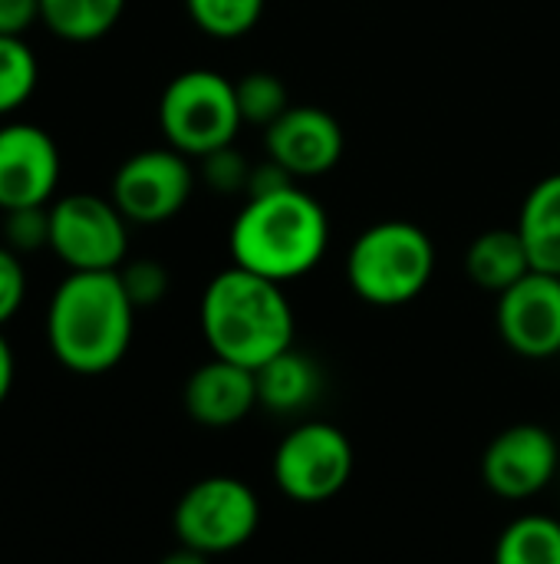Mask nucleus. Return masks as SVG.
Listing matches in <instances>:
<instances>
[{
	"label": "nucleus",
	"instance_id": "obj_14",
	"mask_svg": "<svg viewBox=\"0 0 560 564\" xmlns=\"http://www.w3.org/2000/svg\"><path fill=\"white\" fill-rule=\"evenodd\" d=\"M254 406H261L257 373L241 364L211 357L185 383V413L198 426L228 430V426L248 420Z\"/></svg>",
	"mask_w": 560,
	"mask_h": 564
},
{
	"label": "nucleus",
	"instance_id": "obj_7",
	"mask_svg": "<svg viewBox=\"0 0 560 564\" xmlns=\"http://www.w3.org/2000/svg\"><path fill=\"white\" fill-rule=\"evenodd\" d=\"M356 453L350 436L323 420L294 426L274 449V486L284 499L320 506L337 499L353 479Z\"/></svg>",
	"mask_w": 560,
	"mask_h": 564
},
{
	"label": "nucleus",
	"instance_id": "obj_29",
	"mask_svg": "<svg viewBox=\"0 0 560 564\" xmlns=\"http://www.w3.org/2000/svg\"><path fill=\"white\" fill-rule=\"evenodd\" d=\"M158 564H208V555H198L191 549H178V552L165 555Z\"/></svg>",
	"mask_w": 560,
	"mask_h": 564
},
{
	"label": "nucleus",
	"instance_id": "obj_13",
	"mask_svg": "<svg viewBox=\"0 0 560 564\" xmlns=\"http://www.w3.org/2000/svg\"><path fill=\"white\" fill-rule=\"evenodd\" d=\"M267 159L284 165L294 178L327 175L343 159V126L320 106H290L274 126L264 129Z\"/></svg>",
	"mask_w": 560,
	"mask_h": 564
},
{
	"label": "nucleus",
	"instance_id": "obj_17",
	"mask_svg": "<svg viewBox=\"0 0 560 564\" xmlns=\"http://www.w3.org/2000/svg\"><path fill=\"white\" fill-rule=\"evenodd\" d=\"M515 228L528 248L531 268L560 278V172L531 185Z\"/></svg>",
	"mask_w": 560,
	"mask_h": 564
},
{
	"label": "nucleus",
	"instance_id": "obj_4",
	"mask_svg": "<svg viewBox=\"0 0 560 564\" xmlns=\"http://www.w3.org/2000/svg\"><path fill=\"white\" fill-rule=\"evenodd\" d=\"M436 274V245L413 221H376L356 235L347 258L353 294L373 307H403L416 301Z\"/></svg>",
	"mask_w": 560,
	"mask_h": 564
},
{
	"label": "nucleus",
	"instance_id": "obj_26",
	"mask_svg": "<svg viewBox=\"0 0 560 564\" xmlns=\"http://www.w3.org/2000/svg\"><path fill=\"white\" fill-rule=\"evenodd\" d=\"M23 301H26V271L20 264V254L0 245V327L17 317Z\"/></svg>",
	"mask_w": 560,
	"mask_h": 564
},
{
	"label": "nucleus",
	"instance_id": "obj_5",
	"mask_svg": "<svg viewBox=\"0 0 560 564\" xmlns=\"http://www.w3.org/2000/svg\"><path fill=\"white\" fill-rule=\"evenodd\" d=\"M158 126L172 149L188 159H205L234 145L244 126L234 79L215 69L178 73L158 99Z\"/></svg>",
	"mask_w": 560,
	"mask_h": 564
},
{
	"label": "nucleus",
	"instance_id": "obj_22",
	"mask_svg": "<svg viewBox=\"0 0 560 564\" xmlns=\"http://www.w3.org/2000/svg\"><path fill=\"white\" fill-rule=\"evenodd\" d=\"M238 106H241V119L251 122V126H274L294 102H290V93L284 86L281 76L267 73V69H254V73H244L238 83Z\"/></svg>",
	"mask_w": 560,
	"mask_h": 564
},
{
	"label": "nucleus",
	"instance_id": "obj_24",
	"mask_svg": "<svg viewBox=\"0 0 560 564\" xmlns=\"http://www.w3.org/2000/svg\"><path fill=\"white\" fill-rule=\"evenodd\" d=\"M3 245L13 248L17 254L50 248V205L3 212Z\"/></svg>",
	"mask_w": 560,
	"mask_h": 564
},
{
	"label": "nucleus",
	"instance_id": "obj_10",
	"mask_svg": "<svg viewBox=\"0 0 560 564\" xmlns=\"http://www.w3.org/2000/svg\"><path fill=\"white\" fill-rule=\"evenodd\" d=\"M560 473V446L551 430L518 423L502 430L482 456V479L492 496L505 502H528L541 496Z\"/></svg>",
	"mask_w": 560,
	"mask_h": 564
},
{
	"label": "nucleus",
	"instance_id": "obj_16",
	"mask_svg": "<svg viewBox=\"0 0 560 564\" xmlns=\"http://www.w3.org/2000/svg\"><path fill=\"white\" fill-rule=\"evenodd\" d=\"M531 258L528 248L518 235V228H492L482 231L469 251H465V274L472 284L502 294L512 284H518L525 274H531Z\"/></svg>",
	"mask_w": 560,
	"mask_h": 564
},
{
	"label": "nucleus",
	"instance_id": "obj_21",
	"mask_svg": "<svg viewBox=\"0 0 560 564\" xmlns=\"http://www.w3.org/2000/svg\"><path fill=\"white\" fill-rule=\"evenodd\" d=\"M267 0H185L195 26L215 40H238L251 33Z\"/></svg>",
	"mask_w": 560,
	"mask_h": 564
},
{
	"label": "nucleus",
	"instance_id": "obj_27",
	"mask_svg": "<svg viewBox=\"0 0 560 564\" xmlns=\"http://www.w3.org/2000/svg\"><path fill=\"white\" fill-rule=\"evenodd\" d=\"M40 23V0H0V36H26Z\"/></svg>",
	"mask_w": 560,
	"mask_h": 564
},
{
	"label": "nucleus",
	"instance_id": "obj_3",
	"mask_svg": "<svg viewBox=\"0 0 560 564\" xmlns=\"http://www.w3.org/2000/svg\"><path fill=\"white\" fill-rule=\"evenodd\" d=\"M231 261L277 284L310 274L330 248V218L323 205L297 188L251 195L228 235Z\"/></svg>",
	"mask_w": 560,
	"mask_h": 564
},
{
	"label": "nucleus",
	"instance_id": "obj_15",
	"mask_svg": "<svg viewBox=\"0 0 560 564\" xmlns=\"http://www.w3.org/2000/svg\"><path fill=\"white\" fill-rule=\"evenodd\" d=\"M254 373H257V400H261V406H267L277 416L307 410L310 403H317V397L323 390L320 367L307 354H300L297 347L284 350L281 357H274L271 364H264Z\"/></svg>",
	"mask_w": 560,
	"mask_h": 564
},
{
	"label": "nucleus",
	"instance_id": "obj_25",
	"mask_svg": "<svg viewBox=\"0 0 560 564\" xmlns=\"http://www.w3.org/2000/svg\"><path fill=\"white\" fill-rule=\"evenodd\" d=\"M251 169L244 162V155H238L231 145L228 149H218L211 155L201 159V175L205 182L215 188V192H224V195H234V192H248V182H251Z\"/></svg>",
	"mask_w": 560,
	"mask_h": 564
},
{
	"label": "nucleus",
	"instance_id": "obj_11",
	"mask_svg": "<svg viewBox=\"0 0 560 564\" xmlns=\"http://www.w3.org/2000/svg\"><path fill=\"white\" fill-rule=\"evenodd\" d=\"M63 175L59 145L43 126H0V212L53 205Z\"/></svg>",
	"mask_w": 560,
	"mask_h": 564
},
{
	"label": "nucleus",
	"instance_id": "obj_9",
	"mask_svg": "<svg viewBox=\"0 0 560 564\" xmlns=\"http://www.w3.org/2000/svg\"><path fill=\"white\" fill-rule=\"evenodd\" d=\"M195 192V169L178 149H142L129 155L116 175L109 198L129 225L172 221Z\"/></svg>",
	"mask_w": 560,
	"mask_h": 564
},
{
	"label": "nucleus",
	"instance_id": "obj_28",
	"mask_svg": "<svg viewBox=\"0 0 560 564\" xmlns=\"http://www.w3.org/2000/svg\"><path fill=\"white\" fill-rule=\"evenodd\" d=\"M13 373H17V360H13V350H10L7 337L0 334V406L7 403V397L13 390Z\"/></svg>",
	"mask_w": 560,
	"mask_h": 564
},
{
	"label": "nucleus",
	"instance_id": "obj_2",
	"mask_svg": "<svg viewBox=\"0 0 560 564\" xmlns=\"http://www.w3.org/2000/svg\"><path fill=\"white\" fill-rule=\"evenodd\" d=\"M201 337L211 357L261 370L294 347L297 317L284 284L238 264L215 274L198 307Z\"/></svg>",
	"mask_w": 560,
	"mask_h": 564
},
{
	"label": "nucleus",
	"instance_id": "obj_23",
	"mask_svg": "<svg viewBox=\"0 0 560 564\" xmlns=\"http://www.w3.org/2000/svg\"><path fill=\"white\" fill-rule=\"evenodd\" d=\"M119 278H122V288H125L129 301L135 304V311L155 307L168 294V271L162 261H152V258L125 261L119 268Z\"/></svg>",
	"mask_w": 560,
	"mask_h": 564
},
{
	"label": "nucleus",
	"instance_id": "obj_6",
	"mask_svg": "<svg viewBox=\"0 0 560 564\" xmlns=\"http://www.w3.org/2000/svg\"><path fill=\"white\" fill-rule=\"evenodd\" d=\"M261 525L257 492L234 476H208L185 489L172 529L182 549L198 555H228L244 549Z\"/></svg>",
	"mask_w": 560,
	"mask_h": 564
},
{
	"label": "nucleus",
	"instance_id": "obj_18",
	"mask_svg": "<svg viewBox=\"0 0 560 564\" xmlns=\"http://www.w3.org/2000/svg\"><path fill=\"white\" fill-rule=\"evenodd\" d=\"M125 0H40V23L66 43H92L112 33Z\"/></svg>",
	"mask_w": 560,
	"mask_h": 564
},
{
	"label": "nucleus",
	"instance_id": "obj_20",
	"mask_svg": "<svg viewBox=\"0 0 560 564\" xmlns=\"http://www.w3.org/2000/svg\"><path fill=\"white\" fill-rule=\"evenodd\" d=\"M40 83V59L23 36H0V116L17 112Z\"/></svg>",
	"mask_w": 560,
	"mask_h": 564
},
{
	"label": "nucleus",
	"instance_id": "obj_8",
	"mask_svg": "<svg viewBox=\"0 0 560 564\" xmlns=\"http://www.w3.org/2000/svg\"><path fill=\"white\" fill-rule=\"evenodd\" d=\"M50 251L69 271H119L129 254V221L112 198L63 195L50 205Z\"/></svg>",
	"mask_w": 560,
	"mask_h": 564
},
{
	"label": "nucleus",
	"instance_id": "obj_12",
	"mask_svg": "<svg viewBox=\"0 0 560 564\" xmlns=\"http://www.w3.org/2000/svg\"><path fill=\"white\" fill-rule=\"evenodd\" d=\"M495 327L505 347L525 360H551L560 354V278L531 271L498 294Z\"/></svg>",
	"mask_w": 560,
	"mask_h": 564
},
{
	"label": "nucleus",
	"instance_id": "obj_1",
	"mask_svg": "<svg viewBox=\"0 0 560 564\" xmlns=\"http://www.w3.org/2000/svg\"><path fill=\"white\" fill-rule=\"evenodd\" d=\"M135 304L119 271H69L46 307V344L59 367L99 377L119 367L132 347Z\"/></svg>",
	"mask_w": 560,
	"mask_h": 564
},
{
	"label": "nucleus",
	"instance_id": "obj_19",
	"mask_svg": "<svg viewBox=\"0 0 560 564\" xmlns=\"http://www.w3.org/2000/svg\"><path fill=\"white\" fill-rule=\"evenodd\" d=\"M492 564H560V516H518L495 542Z\"/></svg>",
	"mask_w": 560,
	"mask_h": 564
}]
</instances>
